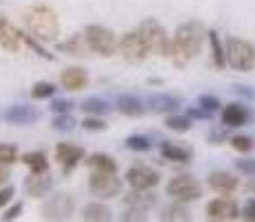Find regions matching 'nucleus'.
<instances>
[{
	"instance_id": "f257e3e1",
	"label": "nucleus",
	"mask_w": 255,
	"mask_h": 222,
	"mask_svg": "<svg viewBox=\"0 0 255 222\" xmlns=\"http://www.w3.org/2000/svg\"><path fill=\"white\" fill-rule=\"evenodd\" d=\"M207 29H204L202 22H184L175 29L173 38L169 42V58L175 67H186L200 51H202V44H204V38H207Z\"/></svg>"
},
{
	"instance_id": "f03ea898",
	"label": "nucleus",
	"mask_w": 255,
	"mask_h": 222,
	"mask_svg": "<svg viewBox=\"0 0 255 222\" xmlns=\"http://www.w3.org/2000/svg\"><path fill=\"white\" fill-rule=\"evenodd\" d=\"M24 27L40 42H56L60 36V20L53 7L45 2H36L24 9Z\"/></svg>"
},
{
	"instance_id": "7ed1b4c3",
	"label": "nucleus",
	"mask_w": 255,
	"mask_h": 222,
	"mask_svg": "<svg viewBox=\"0 0 255 222\" xmlns=\"http://www.w3.org/2000/svg\"><path fill=\"white\" fill-rule=\"evenodd\" d=\"M82 38L87 42V49L98 53V56L109 58L118 51V36L105 24H87Z\"/></svg>"
},
{
	"instance_id": "20e7f679",
	"label": "nucleus",
	"mask_w": 255,
	"mask_h": 222,
	"mask_svg": "<svg viewBox=\"0 0 255 222\" xmlns=\"http://www.w3.org/2000/svg\"><path fill=\"white\" fill-rule=\"evenodd\" d=\"M138 31L142 33V38H144L146 47H149V53H153V56H166L169 53V33H166L164 24L158 22L155 18H146V20L140 22Z\"/></svg>"
},
{
	"instance_id": "39448f33",
	"label": "nucleus",
	"mask_w": 255,
	"mask_h": 222,
	"mask_svg": "<svg viewBox=\"0 0 255 222\" xmlns=\"http://www.w3.org/2000/svg\"><path fill=\"white\" fill-rule=\"evenodd\" d=\"M227 62L235 71H251L255 67V49L242 38L227 40Z\"/></svg>"
},
{
	"instance_id": "423d86ee",
	"label": "nucleus",
	"mask_w": 255,
	"mask_h": 222,
	"mask_svg": "<svg viewBox=\"0 0 255 222\" xmlns=\"http://www.w3.org/2000/svg\"><path fill=\"white\" fill-rule=\"evenodd\" d=\"M166 196H171L173 200L193 202L202 198V185L198 182V178H193L191 174H180L166 182Z\"/></svg>"
},
{
	"instance_id": "0eeeda50",
	"label": "nucleus",
	"mask_w": 255,
	"mask_h": 222,
	"mask_svg": "<svg viewBox=\"0 0 255 222\" xmlns=\"http://www.w3.org/2000/svg\"><path fill=\"white\" fill-rule=\"evenodd\" d=\"M118 53H120L127 62L138 65V62L146 60V56H149V47H146L142 33L135 29V31H127L118 38Z\"/></svg>"
},
{
	"instance_id": "6e6552de",
	"label": "nucleus",
	"mask_w": 255,
	"mask_h": 222,
	"mask_svg": "<svg viewBox=\"0 0 255 222\" xmlns=\"http://www.w3.org/2000/svg\"><path fill=\"white\" fill-rule=\"evenodd\" d=\"M125 180L131 189H140V191H151L160 185V174L153 167L144 165V162H135L127 169Z\"/></svg>"
},
{
	"instance_id": "1a4fd4ad",
	"label": "nucleus",
	"mask_w": 255,
	"mask_h": 222,
	"mask_svg": "<svg viewBox=\"0 0 255 222\" xmlns=\"http://www.w3.org/2000/svg\"><path fill=\"white\" fill-rule=\"evenodd\" d=\"M76 211V200L69 194H56L42 202L40 214L45 220H69Z\"/></svg>"
},
{
	"instance_id": "9d476101",
	"label": "nucleus",
	"mask_w": 255,
	"mask_h": 222,
	"mask_svg": "<svg viewBox=\"0 0 255 222\" xmlns=\"http://www.w3.org/2000/svg\"><path fill=\"white\" fill-rule=\"evenodd\" d=\"M87 185L96 198H116L122 189L120 178H116V174H109V171H91Z\"/></svg>"
},
{
	"instance_id": "9b49d317",
	"label": "nucleus",
	"mask_w": 255,
	"mask_h": 222,
	"mask_svg": "<svg viewBox=\"0 0 255 222\" xmlns=\"http://www.w3.org/2000/svg\"><path fill=\"white\" fill-rule=\"evenodd\" d=\"M56 160L62 167V174H71L82 160H85V149L73 142H58L56 145Z\"/></svg>"
},
{
	"instance_id": "f8f14e48",
	"label": "nucleus",
	"mask_w": 255,
	"mask_h": 222,
	"mask_svg": "<svg viewBox=\"0 0 255 222\" xmlns=\"http://www.w3.org/2000/svg\"><path fill=\"white\" fill-rule=\"evenodd\" d=\"M240 207L238 202L222 196V198H215L207 205V220H218V222H229L240 218Z\"/></svg>"
},
{
	"instance_id": "ddd939ff",
	"label": "nucleus",
	"mask_w": 255,
	"mask_h": 222,
	"mask_svg": "<svg viewBox=\"0 0 255 222\" xmlns=\"http://www.w3.org/2000/svg\"><path fill=\"white\" fill-rule=\"evenodd\" d=\"M249 120H253V111L242 102H231V105L222 107V125L229 129L244 127Z\"/></svg>"
},
{
	"instance_id": "4468645a",
	"label": "nucleus",
	"mask_w": 255,
	"mask_h": 222,
	"mask_svg": "<svg viewBox=\"0 0 255 222\" xmlns=\"http://www.w3.org/2000/svg\"><path fill=\"white\" fill-rule=\"evenodd\" d=\"M22 47L20 31L9 22V18L4 13H0V49H4L7 53H18Z\"/></svg>"
},
{
	"instance_id": "2eb2a0df",
	"label": "nucleus",
	"mask_w": 255,
	"mask_h": 222,
	"mask_svg": "<svg viewBox=\"0 0 255 222\" xmlns=\"http://www.w3.org/2000/svg\"><path fill=\"white\" fill-rule=\"evenodd\" d=\"M22 189L31 198H45L53 189V178L49 171H45V174H29V178H24L22 182Z\"/></svg>"
},
{
	"instance_id": "dca6fc26",
	"label": "nucleus",
	"mask_w": 255,
	"mask_h": 222,
	"mask_svg": "<svg viewBox=\"0 0 255 222\" xmlns=\"http://www.w3.org/2000/svg\"><path fill=\"white\" fill-rule=\"evenodd\" d=\"M146 107L153 113H175L182 107V98L173 96V93H151L146 98Z\"/></svg>"
},
{
	"instance_id": "f3484780",
	"label": "nucleus",
	"mask_w": 255,
	"mask_h": 222,
	"mask_svg": "<svg viewBox=\"0 0 255 222\" xmlns=\"http://www.w3.org/2000/svg\"><path fill=\"white\" fill-rule=\"evenodd\" d=\"M38 118H40V111L31 105H11L4 111V120H7L9 125H18V127L31 125Z\"/></svg>"
},
{
	"instance_id": "a211bd4d",
	"label": "nucleus",
	"mask_w": 255,
	"mask_h": 222,
	"mask_svg": "<svg viewBox=\"0 0 255 222\" xmlns=\"http://www.w3.org/2000/svg\"><path fill=\"white\" fill-rule=\"evenodd\" d=\"M209 187L220 196H231L240 187V180L233 174H229V171L218 169V171H211L209 174Z\"/></svg>"
},
{
	"instance_id": "6ab92c4d",
	"label": "nucleus",
	"mask_w": 255,
	"mask_h": 222,
	"mask_svg": "<svg viewBox=\"0 0 255 222\" xmlns=\"http://www.w3.org/2000/svg\"><path fill=\"white\" fill-rule=\"evenodd\" d=\"M60 85L67 91H82L89 85V71L85 67H67L60 73Z\"/></svg>"
},
{
	"instance_id": "aec40b11",
	"label": "nucleus",
	"mask_w": 255,
	"mask_h": 222,
	"mask_svg": "<svg viewBox=\"0 0 255 222\" xmlns=\"http://www.w3.org/2000/svg\"><path fill=\"white\" fill-rule=\"evenodd\" d=\"M116 109L120 111L122 116H127V118H140V116H144L146 107H144V102H142L138 96L122 93V96H118V100H116Z\"/></svg>"
},
{
	"instance_id": "412c9836",
	"label": "nucleus",
	"mask_w": 255,
	"mask_h": 222,
	"mask_svg": "<svg viewBox=\"0 0 255 222\" xmlns=\"http://www.w3.org/2000/svg\"><path fill=\"white\" fill-rule=\"evenodd\" d=\"M80 220L87 222H109L114 220V211L102 202H87L80 211Z\"/></svg>"
},
{
	"instance_id": "4be33fe9",
	"label": "nucleus",
	"mask_w": 255,
	"mask_h": 222,
	"mask_svg": "<svg viewBox=\"0 0 255 222\" xmlns=\"http://www.w3.org/2000/svg\"><path fill=\"white\" fill-rule=\"evenodd\" d=\"M125 207H131V209H142V211H149L151 207L155 205V196L151 191H140V189H133L131 194H127L125 198Z\"/></svg>"
},
{
	"instance_id": "5701e85b",
	"label": "nucleus",
	"mask_w": 255,
	"mask_h": 222,
	"mask_svg": "<svg viewBox=\"0 0 255 222\" xmlns=\"http://www.w3.org/2000/svg\"><path fill=\"white\" fill-rule=\"evenodd\" d=\"M160 154L169 162H191V158H193V151H191L189 147L175 145V142H162Z\"/></svg>"
},
{
	"instance_id": "b1692460",
	"label": "nucleus",
	"mask_w": 255,
	"mask_h": 222,
	"mask_svg": "<svg viewBox=\"0 0 255 222\" xmlns=\"http://www.w3.org/2000/svg\"><path fill=\"white\" fill-rule=\"evenodd\" d=\"M207 38H209V44H211V58H213V65L218 69H224L229 65L227 62V44H222L218 31H213V29L207 33Z\"/></svg>"
},
{
	"instance_id": "393cba45",
	"label": "nucleus",
	"mask_w": 255,
	"mask_h": 222,
	"mask_svg": "<svg viewBox=\"0 0 255 222\" xmlns=\"http://www.w3.org/2000/svg\"><path fill=\"white\" fill-rule=\"evenodd\" d=\"M85 165L89 167L91 171H109V174H116L118 171V162L109 154H100V151H98V154H91L85 160Z\"/></svg>"
},
{
	"instance_id": "a878e982",
	"label": "nucleus",
	"mask_w": 255,
	"mask_h": 222,
	"mask_svg": "<svg viewBox=\"0 0 255 222\" xmlns=\"http://www.w3.org/2000/svg\"><path fill=\"white\" fill-rule=\"evenodd\" d=\"M20 162L31 171V174H45V171H49V160L42 151H29V154H22Z\"/></svg>"
},
{
	"instance_id": "bb28decb",
	"label": "nucleus",
	"mask_w": 255,
	"mask_h": 222,
	"mask_svg": "<svg viewBox=\"0 0 255 222\" xmlns=\"http://www.w3.org/2000/svg\"><path fill=\"white\" fill-rule=\"evenodd\" d=\"M160 220H164V222H189L191 220V214H189V209L184 207V202L182 200H178V202H173V205H166L164 209H162V214H160Z\"/></svg>"
},
{
	"instance_id": "cd10ccee",
	"label": "nucleus",
	"mask_w": 255,
	"mask_h": 222,
	"mask_svg": "<svg viewBox=\"0 0 255 222\" xmlns=\"http://www.w3.org/2000/svg\"><path fill=\"white\" fill-rule=\"evenodd\" d=\"M164 125H166V129H171V131H175V133H186V131H191V127H193V118L191 116H182V113H169L166 116V120H164Z\"/></svg>"
},
{
	"instance_id": "c85d7f7f",
	"label": "nucleus",
	"mask_w": 255,
	"mask_h": 222,
	"mask_svg": "<svg viewBox=\"0 0 255 222\" xmlns=\"http://www.w3.org/2000/svg\"><path fill=\"white\" fill-rule=\"evenodd\" d=\"M80 109L85 111L87 116H105V113L111 111V107H109V102L102 100V98L91 96V98H85V100H82Z\"/></svg>"
},
{
	"instance_id": "c756f323",
	"label": "nucleus",
	"mask_w": 255,
	"mask_h": 222,
	"mask_svg": "<svg viewBox=\"0 0 255 222\" xmlns=\"http://www.w3.org/2000/svg\"><path fill=\"white\" fill-rule=\"evenodd\" d=\"M125 147L129 151H135V154H144V151H151L153 142H151L149 136H142V133H133L125 140Z\"/></svg>"
},
{
	"instance_id": "7c9ffc66",
	"label": "nucleus",
	"mask_w": 255,
	"mask_h": 222,
	"mask_svg": "<svg viewBox=\"0 0 255 222\" xmlns=\"http://www.w3.org/2000/svg\"><path fill=\"white\" fill-rule=\"evenodd\" d=\"M85 38L82 36H71L67 42H58V51H67L69 56H85Z\"/></svg>"
},
{
	"instance_id": "2f4dec72",
	"label": "nucleus",
	"mask_w": 255,
	"mask_h": 222,
	"mask_svg": "<svg viewBox=\"0 0 255 222\" xmlns=\"http://www.w3.org/2000/svg\"><path fill=\"white\" fill-rule=\"evenodd\" d=\"M56 96V85L47 80H40L31 87V98L33 100H49V98Z\"/></svg>"
},
{
	"instance_id": "473e14b6",
	"label": "nucleus",
	"mask_w": 255,
	"mask_h": 222,
	"mask_svg": "<svg viewBox=\"0 0 255 222\" xmlns=\"http://www.w3.org/2000/svg\"><path fill=\"white\" fill-rule=\"evenodd\" d=\"M76 125L78 122L71 113H60V116H53V120H51V127L60 133H71L76 129Z\"/></svg>"
},
{
	"instance_id": "72a5a7b5",
	"label": "nucleus",
	"mask_w": 255,
	"mask_h": 222,
	"mask_svg": "<svg viewBox=\"0 0 255 222\" xmlns=\"http://www.w3.org/2000/svg\"><path fill=\"white\" fill-rule=\"evenodd\" d=\"M20 160L16 145H9V142H0V162L2 165H13V162Z\"/></svg>"
},
{
	"instance_id": "f704fd0d",
	"label": "nucleus",
	"mask_w": 255,
	"mask_h": 222,
	"mask_svg": "<svg viewBox=\"0 0 255 222\" xmlns=\"http://www.w3.org/2000/svg\"><path fill=\"white\" fill-rule=\"evenodd\" d=\"M20 38H22V42L27 44L29 49H33V51H36V53H38V56H40V58H45V60H53V56H51V53L47 51L45 47H42L38 38H33V36H27V33H22V31H20Z\"/></svg>"
},
{
	"instance_id": "c9c22d12",
	"label": "nucleus",
	"mask_w": 255,
	"mask_h": 222,
	"mask_svg": "<svg viewBox=\"0 0 255 222\" xmlns=\"http://www.w3.org/2000/svg\"><path fill=\"white\" fill-rule=\"evenodd\" d=\"M231 147L238 154H249V151L253 149V140L249 136H242V133H238V136H231Z\"/></svg>"
},
{
	"instance_id": "e433bc0d",
	"label": "nucleus",
	"mask_w": 255,
	"mask_h": 222,
	"mask_svg": "<svg viewBox=\"0 0 255 222\" xmlns=\"http://www.w3.org/2000/svg\"><path fill=\"white\" fill-rule=\"evenodd\" d=\"M198 105L204 107V109L211 111V113H215L220 107H222V102H220V98L213 96V93H202V96L198 98Z\"/></svg>"
},
{
	"instance_id": "4c0bfd02",
	"label": "nucleus",
	"mask_w": 255,
	"mask_h": 222,
	"mask_svg": "<svg viewBox=\"0 0 255 222\" xmlns=\"http://www.w3.org/2000/svg\"><path fill=\"white\" fill-rule=\"evenodd\" d=\"M80 125L85 127L87 131H105L107 127H109L105 120H102V116H87L85 120L80 122Z\"/></svg>"
},
{
	"instance_id": "58836bf2",
	"label": "nucleus",
	"mask_w": 255,
	"mask_h": 222,
	"mask_svg": "<svg viewBox=\"0 0 255 222\" xmlns=\"http://www.w3.org/2000/svg\"><path fill=\"white\" fill-rule=\"evenodd\" d=\"M49 109L56 113V116H60V113H71L73 111V100H67V98H56V100H51Z\"/></svg>"
},
{
	"instance_id": "ea45409f",
	"label": "nucleus",
	"mask_w": 255,
	"mask_h": 222,
	"mask_svg": "<svg viewBox=\"0 0 255 222\" xmlns=\"http://www.w3.org/2000/svg\"><path fill=\"white\" fill-rule=\"evenodd\" d=\"M235 169H238L240 174L249 176V178H255V160H249V158L235 160Z\"/></svg>"
},
{
	"instance_id": "a19ab883",
	"label": "nucleus",
	"mask_w": 255,
	"mask_h": 222,
	"mask_svg": "<svg viewBox=\"0 0 255 222\" xmlns=\"http://www.w3.org/2000/svg\"><path fill=\"white\" fill-rule=\"evenodd\" d=\"M22 209H24L22 200H16V202H13V207H9V209H7V214H2V220H4V222H9V220H16V218H20Z\"/></svg>"
},
{
	"instance_id": "79ce46f5",
	"label": "nucleus",
	"mask_w": 255,
	"mask_h": 222,
	"mask_svg": "<svg viewBox=\"0 0 255 222\" xmlns=\"http://www.w3.org/2000/svg\"><path fill=\"white\" fill-rule=\"evenodd\" d=\"M13 196H16V189H13L11 185L0 187V209H2V207H7L9 202L13 200Z\"/></svg>"
},
{
	"instance_id": "37998d69",
	"label": "nucleus",
	"mask_w": 255,
	"mask_h": 222,
	"mask_svg": "<svg viewBox=\"0 0 255 222\" xmlns=\"http://www.w3.org/2000/svg\"><path fill=\"white\" fill-rule=\"evenodd\" d=\"M186 116H191V118H195V120H211V116H213V113L211 111H207L204 109V107H191L189 111H186Z\"/></svg>"
},
{
	"instance_id": "c03bdc74",
	"label": "nucleus",
	"mask_w": 255,
	"mask_h": 222,
	"mask_svg": "<svg viewBox=\"0 0 255 222\" xmlns=\"http://www.w3.org/2000/svg\"><path fill=\"white\" fill-rule=\"evenodd\" d=\"M120 220H146V216H144V211L142 209H131V207H127V211L120 216Z\"/></svg>"
},
{
	"instance_id": "a18cd8bd",
	"label": "nucleus",
	"mask_w": 255,
	"mask_h": 222,
	"mask_svg": "<svg viewBox=\"0 0 255 222\" xmlns=\"http://www.w3.org/2000/svg\"><path fill=\"white\" fill-rule=\"evenodd\" d=\"M242 218H244V220L255 222V200H249L247 205H244V209H242Z\"/></svg>"
},
{
	"instance_id": "49530a36",
	"label": "nucleus",
	"mask_w": 255,
	"mask_h": 222,
	"mask_svg": "<svg viewBox=\"0 0 255 222\" xmlns=\"http://www.w3.org/2000/svg\"><path fill=\"white\" fill-rule=\"evenodd\" d=\"M235 93H240V96H247V98H255V91L251 87H244V85H235L233 87Z\"/></svg>"
},
{
	"instance_id": "de8ad7c7",
	"label": "nucleus",
	"mask_w": 255,
	"mask_h": 222,
	"mask_svg": "<svg viewBox=\"0 0 255 222\" xmlns=\"http://www.w3.org/2000/svg\"><path fill=\"white\" fill-rule=\"evenodd\" d=\"M9 176H11V174H9L7 165H2V162H0V187H2V185H4V182H7V180H9Z\"/></svg>"
},
{
	"instance_id": "09e8293b",
	"label": "nucleus",
	"mask_w": 255,
	"mask_h": 222,
	"mask_svg": "<svg viewBox=\"0 0 255 222\" xmlns=\"http://www.w3.org/2000/svg\"><path fill=\"white\" fill-rule=\"evenodd\" d=\"M247 189L251 191V194L255 196V178H251V180H249V185H247Z\"/></svg>"
}]
</instances>
